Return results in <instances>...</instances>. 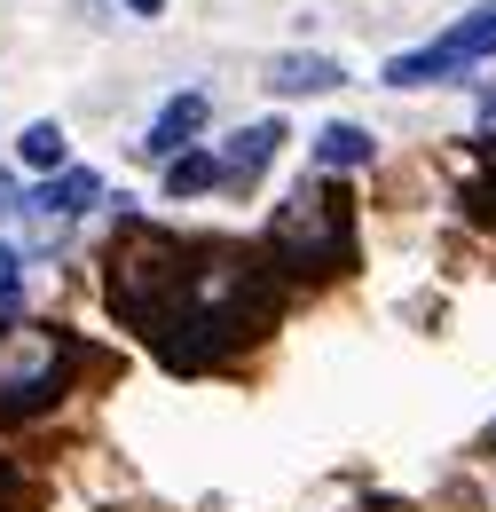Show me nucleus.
Listing matches in <instances>:
<instances>
[{
	"label": "nucleus",
	"mask_w": 496,
	"mask_h": 512,
	"mask_svg": "<svg viewBox=\"0 0 496 512\" xmlns=\"http://www.w3.org/2000/svg\"><path fill=\"white\" fill-rule=\"evenodd\" d=\"M489 449H496V426H489Z\"/></svg>",
	"instance_id": "a211bd4d"
},
{
	"label": "nucleus",
	"mask_w": 496,
	"mask_h": 512,
	"mask_svg": "<svg viewBox=\"0 0 496 512\" xmlns=\"http://www.w3.org/2000/svg\"><path fill=\"white\" fill-rule=\"evenodd\" d=\"M489 56H496V8H473V16L449 24L441 40L394 56V64H386V87H434V79H457V71L489 64Z\"/></svg>",
	"instance_id": "39448f33"
},
{
	"label": "nucleus",
	"mask_w": 496,
	"mask_h": 512,
	"mask_svg": "<svg viewBox=\"0 0 496 512\" xmlns=\"http://www.w3.org/2000/svg\"><path fill=\"white\" fill-rule=\"evenodd\" d=\"M465 213H473L481 229H496V158L473 174V182H465Z\"/></svg>",
	"instance_id": "4468645a"
},
{
	"label": "nucleus",
	"mask_w": 496,
	"mask_h": 512,
	"mask_svg": "<svg viewBox=\"0 0 496 512\" xmlns=\"http://www.w3.org/2000/svg\"><path fill=\"white\" fill-rule=\"evenodd\" d=\"M79 339L71 331H8L0 347V418H40L71 394V371H79Z\"/></svg>",
	"instance_id": "20e7f679"
},
{
	"label": "nucleus",
	"mask_w": 496,
	"mask_h": 512,
	"mask_svg": "<svg viewBox=\"0 0 496 512\" xmlns=\"http://www.w3.org/2000/svg\"><path fill=\"white\" fill-rule=\"evenodd\" d=\"M339 79H347V71L331 64V56H276V64H268V87H276V95H323V87H339Z\"/></svg>",
	"instance_id": "1a4fd4ad"
},
{
	"label": "nucleus",
	"mask_w": 496,
	"mask_h": 512,
	"mask_svg": "<svg viewBox=\"0 0 496 512\" xmlns=\"http://www.w3.org/2000/svg\"><path fill=\"white\" fill-rule=\"evenodd\" d=\"M284 316V276L260 245L237 237H205L189 245V276H182V308L166 316V331L150 339L166 371H213L229 355H245L252 339H268Z\"/></svg>",
	"instance_id": "f257e3e1"
},
{
	"label": "nucleus",
	"mask_w": 496,
	"mask_h": 512,
	"mask_svg": "<svg viewBox=\"0 0 496 512\" xmlns=\"http://www.w3.org/2000/svg\"><path fill=\"white\" fill-rule=\"evenodd\" d=\"M276 142H284V127H276V119L237 127V134H229V150H221V182H229V190L260 182V174H268V158H276Z\"/></svg>",
	"instance_id": "0eeeda50"
},
{
	"label": "nucleus",
	"mask_w": 496,
	"mask_h": 512,
	"mask_svg": "<svg viewBox=\"0 0 496 512\" xmlns=\"http://www.w3.org/2000/svg\"><path fill=\"white\" fill-rule=\"evenodd\" d=\"M260 253L276 260V276H292V284H339L347 268H355V205L347 190H331V182H300V190L276 205V221H268V237H260Z\"/></svg>",
	"instance_id": "7ed1b4c3"
},
{
	"label": "nucleus",
	"mask_w": 496,
	"mask_h": 512,
	"mask_svg": "<svg viewBox=\"0 0 496 512\" xmlns=\"http://www.w3.org/2000/svg\"><path fill=\"white\" fill-rule=\"evenodd\" d=\"M16 308H24V253L0 245V331H16Z\"/></svg>",
	"instance_id": "ddd939ff"
},
{
	"label": "nucleus",
	"mask_w": 496,
	"mask_h": 512,
	"mask_svg": "<svg viewBox=\"0 0 496 512\" xmlns=\"http://www.w3.org/2000/svg\"><path fill=\"white\" fill-rule=\"evenodd\" d=\"M24 166H32V174H56V166H63V127H56V119L24 127Z\"/></svg>",
	"instance_id": "f8f14e48"
},
{
	"label": "nucleus",
	"mask_w": 496,
	"mask_h": 512,
	"mask_svg": "<svg viewBox=\"0 0 496 512\" xmlns=\"http://www.w3.org/2000/svg\"><path fill=\"white\" fill-rule=\"evenodd\" d=\"M213 182H221V158H205V150H182L166 166V190L174 197H197V190H213Z\"/></svg>",
	"instance_id": "9b49d317"
},
{
	"label": "nucleus",
	"mask_w": 496,
	"mask_h": 512,
	"mask_svg": "<svg viewBox=\"0 0 496 512\" xmlns=\"http://www.w3.org/2000/svg\"><path fill=\"white\" fill-rule=\"evenodd\" d=\"M182 276H189V237L158 229V221H119V245L103 260V300L126 331L158 339L166 316L182 308Z\"/></svg>",
	"instance_id": "f03ea898"
},
{
	"label": "nucleus",
	"mask_w": 496,
	"mask_h": 512,
	"mask_svg": "<svg viewBox=\"0 0 496 512\" xmlns=\"http://www.w3.org/2000/svg\"><path fill=\"white\" fill-rule=\"evenodd\" d=\"M0 213H24V197H16V182L0 174Z\"/></svg>",
	"instance_id": "dca6fc26"
},
{
	"label": "nucleus",
	"mask_w": 496,
	"mask_h": 512,
	"mask_svg": "<svg viewBox=\"0 0 496 512\" xmlns=\"http://www.w3.org/2000/svg\"><path fill=\"white\" fill-rule=\"evenodd\" d=\"M95 197H103V182H95L87 166H63L56 182H48V190H32V197H24V205H32V213H40L48 229H56V221H71V213H87Z\"/></svg>",
	"instance_id": "6e6552de"
},
{
	"label": "nucleus",
	"mask_w": 496,
	"mask_h": 512,
	"mask_svg": "<svg viewBox=\"0 0 496 512\" xmlns=\"http://www.w3.org/2000/svg\"><path fill=\"white\" fill-rule=\"evenodd\" d=\"M315 166H331V174L371 166V127H323L315 134Z\"/></svg>",
	"instance_id": "9d476101"
},
{
	"label": "nucleus",
	"mask_w": 496,
	"mask_h": 512,
	"mask_svg": "<svg viewBox=\"0 0 496 512\" xmlns=\"http://www.w3.org/2000/svg\"><path fill=\"white\" fill-rule=\"evenodd\" d=\"M197 127H205V95L189 87V95H174L158 119H150V134H142V150L158 158V166H174L182 150H197Z\"/></svg>",
	"instance_id": "423d86ee"
},
{
	"label": "nucleus",
	"mask_w": 496,
	"mask_h": 512,
	"mask_svg": "<svg viewBox=\"0 0 496 512\" xmlns=\"http://www.w3.org/2000/svg\"><path fill=\"white\" fill-rule=\"evenodd\" d=\"M24 505H32V489H24V473L0 457V512H24Z\"/></svg>",
	"instance_id": "2eb2a0df"
},
{
	"label": "nucleus",
	"mask_w": 496,
	"mask_h": 512,
	"mask_svg": "<svg viewBox=\"0 0 496 512\" xmlns=\"http://www.w3.org/2000/svg\"><path fill=\"white\" fill-rule=\"evenodd\" d=\"M126 8H134V16H158V8H166V0H126Z\"/></svg>",
	"instance_id": "f3484780"
}]
</instances>
